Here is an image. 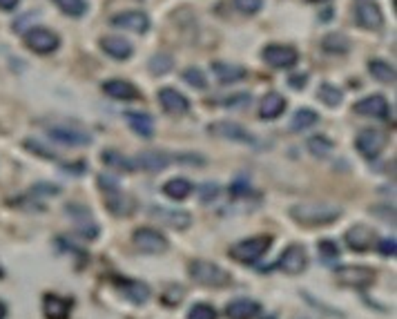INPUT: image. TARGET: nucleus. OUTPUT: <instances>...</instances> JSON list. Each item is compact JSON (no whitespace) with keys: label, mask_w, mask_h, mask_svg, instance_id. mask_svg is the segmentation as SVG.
I'll list each match as a JSON object with an SVG mask.
<instances>
[{"label":"nucleus","mask_w":397,"mask_h":319,"mask_svg":"<svg viewBox=\"0 0 397 319\" xmlns=\"http://www.w3.org/2000/svg\"><path fill=\"white\" fill-rule=\"evenodd\" d=\"M342 212L344 210L339 206L326 203V201H304V203H294L290 208L292 221L304 228H326L339 221Z\"/></svg>","instance_id":"obj_1"},{"label":"nucleus","mask_w":397,"mask_h":319,"mask_svg":"<svg viewBox=\"0 0 397 319\" xmlns=\"http://www.w3.org/2000/svg\"><path fill=\"white\" fill-rule=\"evenodd\" d=\"M190 277L199 286H208V288H225L232 283V275L225 268H221L214 261L206 259H195L190 264Z\"/></svg>","instance_id":"obj_2"},{"label":"nucleus","mask_w":397,"mask_h":319,"mask_svg":"<svg viewBox=\"0 0 397 319\" xmlns=\"http://www.w3.org/2000/svg\"><path fill=\"white\" fill-rule=\"evenodd\" d=\"M272 235H259V237H250V239H244V242H237L230 248V257L239 264H257L262 259L270 246H272Z\"/></svg>","instance_id":"obj_3"},{"label":"nucleus","mask_w":397,"mask_h":319,"mask_svg":"<svg viewBox=\"0 0 397 319\" xmlns=\"http://www.w3.org/2000/svg\"><path fill=\"white\" fill-rule=\"evenodd\" d=\"M375 270L368 266H342L335 268V281L344 288L366 290L375 283Z\"/></svg>","instance_id":"obj_4"},{"label":"nucleus","mask_w":397,"mask_h":319,"mask_svg":"<svg viewBox=\"0 0 397 319\" xmlns=\"http://www.w3.org/2000/svg\"><path fill=\"white\" fill-rule=\"evenodd\" d=\"M132 242L136 248L143 250L145 255H163L170 248L167 239L158 230H154V228H136L132 235Z\"/></svg>","instance_id":"obj_5"},{"label":"nucleus","mask_w":397,"mask_h":319,"mask_svg":"<svg viewBox=\"0 0 397 319\" xmlns=\"http://www.w3.org/2000/svg\"><path fill=\"white\" fill-rule=\"evenodd\" d=\"M355 147H357V152L361 156L368 158V161H373V158H377L384 147H387V134H384L382 130H377V128H366V130H361L357 134Z\"/></svg>","instance_id":"obj_6"},{"label":"nucleus","mask_w":397,"mask_h":319,"mask_svg":"<svg viewBox=\"0 0 397 319\" xmlns=\"http://www.w3.org/2000/svg\"><path fill=\"white\" fill-rule=\"evenodd\" d=\"M277 268L286 275H301L308 268V253L301 244H292L281 253L279 261H277Z\"/></svg>","instance_id":"obj_7"},{"label":"nucleus","mask_w":397,"mask_h":319,"mask_svg":"<svg viewBox=\"0 0 397 319\" xmlns=\"http://www.w3.org/2000/svg\"><path fill=\"white\" fill-rule=\"evenodd\" d=\"M47 136L65 147H85L92 143V134H87L81 128H67V125H54L47 130Z\"/></svg>","instance_id":"obj_8"},{"label":"nucleus","mask_w":397,"mask_h":319,"mask_svg":"<svg viewBox=\"0 0 397 319\" xmlns=\"http://www.w3.org/2000/svg\"><path fill=\"white\" fill-rule=\"evenodd\" d=\"M114 281V288L126 297L130 304L134 306H143L147 304V299H150V286H147L145 281H139V279H128V277H114L112 279Z\"/></svg>","instance_id":"obj_9"},{"label":"nucleus","mask_w":397,"mask_h":319,"mask_svg":"<svg viewBox=\"0 0 397 319\" xmlns=\"http://www.w3.org/2000/svg\"><path fill=\"white\" fill-rule=\"evenodd\" d=\"M65 210H67V214H70V219L74 221L76 232L83 239L94 242V239L98 237V225L92 219V212H89L85 206H78V203H70V206H65Z\"/></svg>","instance_id":"obj_10"},{"label":"nucleus","mask_w":397,"mask_h":319,"mask_svg":"<svg viewBox=\"0 0 397 319\" xmlns=\"http://www.w3.org/2000/svg\"><path fill=\"white\" fill-rule=\"evenodd\" d=\"M25 45L36 54H52L59 50V36L52 31V29H45V27H33L25 34Z\"/></svg>","instance_id":"obj_11"},{"label":"nucleus","mask_w":397,"mask_h":319,"mask_svg":"<svg viewBox=\"0 0 397 319\" xmlns=\"http://www.w3.org/2000/svg\"><path fill=\"white\" fill-rule=\"evenodd\" d=\"M264 61L277 70H288L299 61V54L290 45H268L264 50Z\"/></svg>","instance_id":"obj_12"},{"label":"nucleus","mask_w":397,"mask_h":319,"mask_svg":"<svg viewBox=\"0 0 397 319\" xmlns=\"http://www.w3.org/2000/svg\"><path fill=\"white\" fill-rule=\"evenodd\" d=\"M375 242H377V232L364 223L348 228V232H346V246L350 250H355V253H368Z\"/></svg>","instance_id":"obj_13"},{"label":"nucleus","mask_w":397,"mask_h":319,"mask_svg":"<svg viewBox=\"0 0 397 319\" xmlns=\"http://www.w3.org/2000/svg\"><path fill=\"white\" fill-rule=\"evenodd\" d=\"M112 27H119V29H128V31H134V34H145L150 29V18L143 11H136V9H130V11H121V14L112 16Z\"/></svg>","instance_id":"obj_14"},{"label":"nucleus","mask_w":397,"mask_h":319,"mask_svg":"<svg viewBox=\"0 0 397 319\" xmlns=\"http://www.w3.org/2000/svg\"><path fill=\"white\" fill-rule=\"evenodd\" d=\"M210 134L217 136V139L225 141H239V143H250L255 145V136L250 132H246L241 125L230 123V121H217L210 125Z\"/></svg>","instance_id":"obj_15"},{"label":"nucleus","mask_w":397,"mask_h":319,"mask_svg":"<svg viewBox=\"0 0 397 319\" xmlns=\"http://www.w3.org/2000/svg\"><path fill=\"white\" fill-rule=\"evenodd\" d=\"M150 214L154 216L156 221H161L167 228H172V230H188V228L192 225V216L186 210H170V208L154 206L150 210Z\"/></svg>","instance_id":"obj_16"},{"label":"nucleus","mask_w":397,"mask_h":319,"mask_svg":"<svg viewBox=\"0 0 397 319\" xmlns=\"http://www.w3.org/2000/svg\"><path fill=\"white\" fill-rule=\"evenodd\" d=\"M225 315H228V319H257L262 315V304L248 297L232 299L225 306Z\"/></svg>","instance_id":"obj_17"},{"label":"nucleus","mask_w":397,"mask_h":319,"mask_svg":"<svg viewBox=\"0 0 397 319\" xmlns=\"http://www.w3.org/2000/svg\"><path fill=\"white\" fill-rule=\"evenodd\" d=\"M357 114H361V117H373V119H387L389 117V101L375 94V96H366L355 103L353 107Z\"/></svg>","instance_id":"obj_18"},{"label":"nucleus","mask_w":397,"mask_h":319,"mask_svg":"<svg viewBox=\"0 0 397 319\" xmlns=\"http://www.w3.org/2000/svg\"><path fill=\"white\" fill-rule=\"evenodd\" d=\"M158 103H161V107L167 114H177V117H181V114H186L190 110L188 98L181 92H177V89H172V87L158 89Z\"/></svg>","instance_id":"obj_19"},{"label":"nucleus","mask_w":397,"mask_h":319,"mask_svg":"<svg viewBox=\"0 0 397 319\" xmlns=\"http://www.w3.org/2000/svg\"><path fill=\"white\" fill-rule=\"evenodd\" d=\"M105 206L114 216H128L134 210V201L119 188L105 190Z\"/></svg>","instance_id":"obj_20"},{"label":"nucleus","mask_w":397,"mask_h":319,"mask_svg":"<svg viewBox=\"0 0 397 319\" xmlns=\"http://www.w3.org/2000/svg\"><path fill=\"white\" fill-rule=\"evenodd\" d=\"M357 22L364 29H380L384 16H382V9L377 3H370V0H364V3L357 5Z\"/></svg>","instance_id":"obj_21"},{"label":"nucleus","mask_w":397,"mask_h":319,"mask_svg":"<svg viewBox=\"0 0 397 319\" xmlns=\"http://www.w3.org/2000/svg\"><path fill=\"white\" fill-rule=\"evenodd\" d=\"M172 161V156L165 154V152H158V150H150V152H143L134 158V168H141L147 170V172H161L165 170Z\"/></svg>","instance_id":"obj_22"},{"label":"nucleus","mask_w":397,"mask_h":319,"mask_svg":"<svg viewBox=\"0 0 397 319\" xmlns=\"http://www.w3.org/2000/svg\"><path fill=\"white\" fill-rule=\"evenodd\" d=\"M43 313L47 319H67L72 313V302L61 297V295H45Z\"/></svg>","instance_id":"obj_23"},{"label":"nucleus","mask_w":397,"mask_h":319,"mask_svg":"<svg viewBox=\"0 0 397 319\" xmlns=\"http://www.w3.org/2000/svg\"><path fill=\"white\" fill-rule=\"evenodd\" d=\"M103 92L107 96H112V98H119V101H136L141 96V92L132 83L121 81V78H114V81L103 83Z\"/></svg>","instance_id":"obj_24"},{"label":"nucleus","mask_w":397,"mask_h":319,"mask_svg":"<svg viewBox=\"0 0 397 319\" xmlns=\"http://www.w3.org/2000/svg\"><path fill=\"white\" fill-rule=\"evenodd\" d=\"M100 47H103V52L110 54L112 59H117V61H126L132 56V43L121 38V36H105L103 40H100Z\"/></svg>","instance_id":"obj_25"},{"label":"nucleus","mask_w":397,"mask_h":319,"mask_svg":"<svg viewBox=\"0 0 397 319\" xmlns=\"http://www.w3.org/2000/svg\"><path fill=\"white\" fill-rule=\"evenodd\" d=\"M212 72L214 76L219 78V83L223 85H232V83H239L246 78V70L239 65H230V63H212Z\"/></svg>","instance_id":"obj_26"},{"label":"nucleus","mask_w":397,"mask_h":319,"mask_svg":"<svg viewBox=\"0 0 397 319\" xmlns=\"http://www.w3.org/2000/svg\"><path fill=\"white\" fill-rule=\"evenodd\" d=\"M126 121L130 128L143 136V139H150V136L154 134V121L150 114H145V112H126Z\"/></svg>","instance_id":"obj_27"},{"label":"nucleus","mask_w":397,"mask_h":319,"mask_svg":"<svg viewBox=\"0 0 397 319\" xmlns=\"http://www.w3.org/2000/svg\"><path fill=\"white\" fill-rule=\"evenodd\" d=\"M283 110H286V98H283L279 92H270V94L264 96L262 112H259V114H262V119H266V121H275V119L281 117Z\"/></svg>","instance_id":"obj_28"},{"label":"nucleus","mask_w":397,"mask_h":319,"mask_svg":"<svg viewBox=\"0 0 397 319\" xmlns=\"http://www.w3.org/2000/svg\"><path fill=\"white\" fill-rule=\"evenodd\" d=\"M195 190V186H192V181L183 179V177H177V179H170L167 184L163 186V195L174 199V201H183L190 197V192Z\"/></svg>","instance_id":"obj_29"},{"label":"nucleus","mask_w":397,"mask_h":319,"mask_svg":"<svg viewBox=\"0 0 397 319\" xmlns=\"http://www.w3.org/2000/svg\"><path fill=\"white\" fill-rule=\"evenodd\" d=\"M317 121H320V114H317L315 110H310V107H301V110L294 112V117L290 121V130L292 132H304V130L313 128Z\"/></svg>","instance_id":"obj_30"},{"label":"nucleus","mask_w":397,"mask_h":319,"mask_svg":"<svg viewBox=\"0 0 397 319\" xmlns=\"http://www.w3.org/2000/svg\"><path fill=\"white\" fill-rule=\"evenodd\" d=\"M100 158H103V163L112 170H119V172H132L134 168V161H130V158H126L123 154H119L117 150H105L103 154H100Z\"/></svg>","instance_id":"obj_31"},{"label":"nucleus","mask_w":397,"mask_h":319,"mask_svg":"<svg viewBox=\"0 0 397 319\" xmlns=\"http://www.w3.org/2000/svg\"><path fill=\"white\" fill-rule=\"evenodd\" d=\"M322 50L328 52V54H346L350 50V40L346 36H342V34H328V36H324L322 40Z\"/></svg>","instance_id":"obj_32"},{"label":"nucleus","mask_w":397,"mask_h":319,"mask_svg":"<svg viewBox=\"0 0 397 319\" xmlns=\"http://www.w3.org/2000/svg\"><path fill=\"white\" fill-rule=\"evenodd\" d=\"M368 70L380 83H395V67L389 65L387 61H380V59L368 61Z\"/></svg>","instance_id":"obj_33"},{"label":"nucleus","mask_w":397,"mask_h":319,"mask_svg":"<svg viewBox=\"0 0 397 319\" xmlns=\"http://www.w3.org/2000/svg\"><path fill=\"white\" fill-rule=\"evenodd\" d=\"M317 96H320V101H322L324 105H328V107H337V105L344 101L342 89L335 87V85H331V83H324V85L320 87V92H317Z\"/></svg>","instance_id":"obj_34"},{"label":"nucleus","mask_w":397,"mask_h":319,"mask_svg":"<svg viewBox=\"0 0 397 319\" xmlns=\"http://www.w3.org/2000/svg\"><path fill=\"white\" fill-rule=\"evenodd\" d=\"M306 147H308V152L317 158H324L326 154H331L333 152V143L326 139V136H310L308 143H306Z\"/></svg>","instance_id":"obj_35"},{"label":"nucleus","mask_w":397,"mask_h":319,"mask_svg":"<svg viewBox=\"0 0 397 319\" xmlns=\"http://www.w3.org/2000/svg\"><path fill=\"white\" fill-rule=\"evenodd\" d=\"M56 7H59L63 14L72 16V18H81L87 11V3L85 0H54Z\"/></svg>","instance_id":"obj_36"},{"label":"nucleus","mask_w":397,"mask_h":319,"mask_svg":"<svg viewBox=\"0 0 397 319\" xmlns=\"http://www.w3.org/2000/svg\"><path fill=\"white\" fill-rule=\"evenodd\" d=\"M172 67H174V61H172V56H167V54H156L150 59V63H147V70L156 76L167 74Z\"/></svg>","instance_id":"obj_37"},{"label":"nucleus","mask_w":397,"mask_h":319,"mask_svg":"<svg viewBox=\"0 0 397 319\" xmlns=\"http://www.w3.org/2000/svg\"><path fill=\"white\" fill-rule=\"evenodd\" d=\"M217 317L219 315L214 311V306H210L206 302H199L188 311V319H217Z\"/></svg>","instance_id":"obj_38"},{"label":"nucleus","mask_w":397,"mask_h":319,"mask_svg":"<svg viewBox=\"0 0 397 319\" xmlns=\"http://www.w3.org/2000/svg\"><path fill=\"white\" fill-rule=\"evenodd\" d=\"M183 297H186L183 286H167L163 290V295H161V299H163V304L167 306V309H174L177 304L183 302Z\"/></svg>","instance_id":"obj_39"},{"label":"nucleus","mask_w":397,"mask_h":319,"mask_svg":"<svg viewBox=\"0 0 397 319\" xmlns=\"http://www.w3.org/2000/svg\"><path fill=\"white\" fill-rule=\"evenodd\" d=\"M317 248H320L322 259L328 261V264H331V261H335V259H339V255H342V253H339V246L335 242H331V239H324V242L317 244Z\"/></svg>","instance_id":"obj_40"},{"label":"nucleus","mask_w":397,"mask_h":319,"mask_svg":"<svg viewBox=\"0 0 397 319\" xmlns=\"http://www.w3.org/2000/svg\"><path fill=\"white\" fill-rule=\"evenodd\" d=\"M183 81L190 87H197V89H206V85H208L206 76H203L201 70H197V67H188V70L183 72Z\"/></svg>","instance_id":"obj_41"},{"label":"nucleus","mask_w":397,"mask_h":319,"mask_svg":"<svg viewBox=\"0 0 397 319\" xmlns=\"http://www.w3.org/2000/svg\"><path fill=\"white\" fill-rule=\"evenodd\" d=\"M237 11H241L244 16H253L264 7V0H232Z\"/></svg>","instance_id":"obj_42"},{"label":"nucleus","mask_w":397,"mask_h":319,"mask_svg":"<svg viewBox=\"0 0 397 319\" xmlns=\"http://www.w3.org/2000/svg\"><path fill=\"white\" fill-rule=\"evenodd\" d=\"M217 197H219V186H217V184L201 186V201H203V203H212Z\"/></svg>","instance_id":"obj_43"},{"label":"nucleus","mask_w":397,"mask_h":319,"mask_svg":"<svg viewBox=\"0 0 397 319\" xmlns=\"http://www.w3.org/2000/svg\"><path fill=\"white\" fill-rule=\"evenodd\" d=\"M377 250H380V255H384V257H393L395 250H397L395 239H382L380 246H377Z\"/></svg>","instance_id":"obj_44"},{"label":"nucleus","mask_w":397,"mask_h":319,"mask_svg":"<svg viewBox=\"0 0 397 319\" xmlns=\"http://www.w3.org/2000/svg\"><path fill=\"white\" fill-rule=\"evenodd\" d=\"M25 147H27L29 152H36V154H40V156L56 158V154H54L52 150H43V145H40L38 141H25Z\"/></svg>","instance_id":"obj_45"},{"label":"nucleus","mask_w":397,"mask_h":319,"mask_svg":"<svg viewBox=\"0 0 397 319\" xmlns=\"http://www.w3.org/2000/svg\"><path fill=\"white\" fill-rule=\"evenodd\" d=\"M18 3H20V0H0V9L11 11V9H16Z\"/></svg>","instance_id":"obj_46"},{"label":"nucleus","mask_w":397,"mask_h":319,"mask_svg":"<svg viewBox=\"0 0 397 319\" xmlns=\"http://www.w3.org/2000/svg\"><path fill=\"white\" fill-rule=\"evenodd\" d=\"M306 81H308V76H301V78H290V83L294 85V87H299V85H306Z\"/></svg>","instance_id":"obj_47"},{"label":"nucleus","mask_w":397,"mask_h":319,"mask_svg":"<svg viewBox=\"0 0 397 319\" xmlns=\"http://www.w3.org/2000/svg\"><path fill=\"white\" fill-rule=\"evenodd\" d=\"M7 317V306H5V302H0V319H5Z\"/></svg>","instance_id":"obj_48"},{"label":"nucleus","mask_w":397,"mask_h":319,"mask_svg":"<svg viewBox=\"0 0 397 319\" xmlns=\"http://www.w3.org/2000/svg\"><path fill=\"white\" fill-rule=\"evenodd\" d=\"M308 3H324V0H308Z\"/></svg>","instance_id":"obj_49"},{"label":"nucleus","mask_w":397,"mask_h":319,"mask_svg":"<svg viewBox=\"0 0 397 319\" xmlns=\"http://www.w3.org/2000/svg\"><path fill=\"white\" fill-rule=\"evenodd\" d=\"M5 277V272H3V268H0V279H3Z\"/></svg>","instance_id":"obj_50"}]
</instances>
